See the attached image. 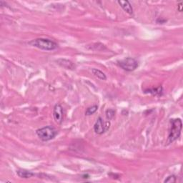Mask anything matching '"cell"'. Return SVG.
<instances>
[{
	"label": "cell",
	"mask_w": 183,
	"mask_h": 183,
	"mask_svg": "<svg viewBox=\"0 0 183 183\" xmlns=\"http://www.w3.org/2000/svg\"><path fill=\"white\" fill-rule=\"evenodd\" d=\"M165 22H167V20H160V19H158V20H157V23L161 22V23H160V24H163V23H165Z\"/></svg>",
	"instance_id": "15"
},
{
	"label": "cell",
	"mask_w": 183,
	"mask_h": 183,
	"mask_svg": "<svg viewBox=\"0 0 183 183\" xmlns=\"http://www.w3.org/2000/svg\"><path fill=\"white\" fill-rule=\"evenodd\" d=\"M176 182V177L174 175H170L167 177V179L164 181L165 183H174Z\"/></svg>",
	"instance_id": "14"
},
{
	"label": "cell",
	"mask_w": 183,
	"mask_h": 183,
	"mask_svg": "<svg viewBox=\"0 0 183 183\" xmlns=\"http://www.w3.org/2000/svg\"><path fill=\"white\" fill-rule=\"evenodd\" d=\"M97 109H98L97 105H93L92 106V107H88L87 109L86 112H85V115L89 116V115H92V114H95V112L97 111Z\"/></svg>",
	"instance_id": "12"
},
{
	"label": "cell",
	"mask_w": 183,
	"mask_h": 183,
	"mask_svg": "<svg viewBox=\"0 0 183 183\" xmlns=\"http://www.w3.org/2000/svg\"><path fill=\"white\" fill-rule=\"evenodd\" d=\"M118 65L125 71L132 72L138 67V62L134 58L128 57L118 62Z\"/></svg>",
	"instance_id": "4"
},
{
	"label": "cell",
	"mask_w": 183,
	"mask_h": 183,
	"mask_svg": "<svg viewBox=\"0 0 183 183\" xmlns=\"http://www.w3.org/2000/svg\"><path fill=\"white\" fill-rule=\"evenodd\" d=\"M37 135L39 138L44 142H47L55 137L57 134V132L53 127L52 126H46L45 127L37 130Z\"/></svg>",
	"instance_id": "3"
},
{
	"label": "cell",
	"mask_w": 183,
	"mask_h": 183,
	"mask_svg": "<svg viewBox=\"0 0 183 183\" xmlns=\"http://www.w3.org/2000/svg\"><path fill=\"white\" fill-rule=\"evenodd\" d=\"M16 172H17L18 176L21 178L27 179L34 176V174L33 173V172L27 171V170H19Z\"/></svg>",
	"instance_id": "8"
},
{
	"label": "cell",
	"mask_w": 183,
	"mask_h": 183,
	"mask_svg": "<svg viewBox=\"0 0 183 183\" xmlns=\"http://www.w3.org/2000/svg\"><path fill=\"white\" fill-rule=\"evenodd\" d=\"M53 117L57 124H62L63 122V109L60 105H56L53 109Z\"/></svg>",
	"instance_id": "6"
},
{
	"label": "cell",
	"mask_w": 183,
	"mask_h": 183,
	"mask_svg": "<svg viewBox=\"0 0 183 183\" xmlns=\"http://www.w3.org/2000/svg\"><path fill=\"white\" fill-rule=\"evenodd\" d=\"M110 126V122H105L103 121L102 118V117H98L97 118L96 122H95L94 125V130L95 132L97 133V135H102L103 133L109 130Z\"/></svg>",
	"instance_id": "5"
},
{
	"label": "cell",
	"mask_w": 183,
	"mask_h": 183,
	"mask_svg": "<svg viewBox=\"0 0 183 183\" xmlns=\"http://www.w3.org/2000/svg\"><path fill=\"white\" fill-rule=\"evenodd\" d=\"M118 4L121 6V7L129 14L132 15L133 14V9L132 5H130L129 1H118Z\"/></svg>",
	"instance_id": "7"
},
{
	"label": "cell",
	"mask_w": 183,
	"mask_h": 183,
	"mask_svg": "<svg viewBox=\"0 0 183 183\" xmlns=\"http://www.w3.org/2000/svg\"><path fill=\"white\" fill-rule=\"evenodd\" d=\"M92 74H94L95 77H97V78L99 79V80H105L106 79H107V77H106L105 74L103 73L100 70H97V69H92Z\"/></svg>",
	"instance_id": "10"
},
{
	"label": "cell",
	"mask_w": 183,
	"mask_h": 183,
	"mask_svg": "<svg viewBox=\"0 0 183 183\" xmlns=\"http://www.w3.org/2000/svg\"><path fill=\"white\" fill-rule=\"evenodd\" d=\"M182 2H180L179 3V5H178V7H179V11L180 12H182Z\"/></svg>",
	"instance_id": "16"
},
{
	"label": "cell",
	"mask_w": 183,
	"mask_h": 183,
	"mask_svg": "<svg viewBox=\"0 0 183 183\" xmlns=\"http://www.w3.org/2000/svg\"><path fill=\"white\" fill-rule=\"evenodd\" d=\"M58 62V64H59V65H61L62 66H63L64 68L66 69H70V70H72V69H74V64L72 63V62L69 61V60L66 59H59L57 61Z\"/></svg>",
	"instance_id": "9"
},
{
	"label": "cell",
	"mask_w": 183,
	"mask_h": 183,
	"mask_svg": "<svg viewBox=\"0 0 183 183\" xmlns=\"http://www.w3.org/2000/svg\"><path fill=\"white\" fill-rule=\"evenodd\" d=\"M145 93H151V94H152L153 95H160L161 96L162 95H163V87H158V88H156V89H147V90H145Z\"/></svg>",
	"instance_id": "11"
},
{
	"label": "cell",
	"mask_w": 183,
	"mask_h": 183,
	"mask_svg": "<svg viewBox=\"0 0 183 183\" xmlns=\"http://www.w3.org/2000/svg\"><path fill=\"white\" fill-rule=\"evenodd\" d=\"M114 114H115V111L114 109H109L106 111V117L108 120H111L112 119H113V117H114Z\"/></svg>",
	"instance_id": "13"
},
{
	"label": "cell",
	"mask_w": 183,
	"mask_h": 183,
	"mask_svg": "<svg viewBox=\"0 0 183 183\" xmlns=\"http://www.w3.org/2000/svg\"><path fill=\"white\" fill-rule=\"evenodd\" d=\"M29 45L45 51L55 50L58 47V45L55 41H52L50 39L44 38L34 39V40L30 41Z\"/></svg>",
	"instance_id": "2"
},
{
	"label": "cell",
	"mask_w": 183,
	"mask_h": 183,
	"mask_svg": "<svg viewBox=\"0 0 183 183\" xmlns=\"http://www.w3.org/2000/svg\"><path fill=\"white\" fill-rule=\"evenodd\" d=\"M170 127L169 135H168V142L172 143L178 140L181 134V130L182 128V123L180 119L170 120Z\"/></svg>",
	"instance_id": "1"
}]
</instances>
